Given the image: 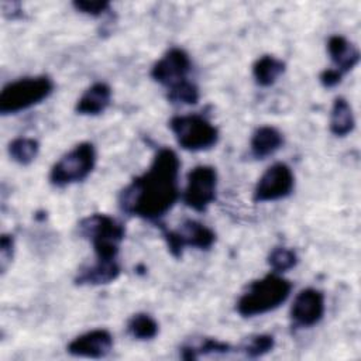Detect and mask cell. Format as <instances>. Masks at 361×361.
<instances>
[{
	"label": "cell",
	"mask_w": 361,
	"mask_h": 361,
	"mask_svg": "<svg viewBox=\"0 0 361 361\" xmlns=\"http://www.w3.org/2000/svg\"><path fill=\"white\" fill-rule=\"evenodd\" d=\"M54 80L47 75L27 76L7 83L0 93V113L16 114L39 104L54 92Z\"/></svg>",
	"instance_id": "4"
},
{
	"label": "cell",
	"mask_w": 361,
	"mask_h": 361,
	"mask_svg": "<svg viewBox=\"0 0 361 361\" xmlns=\"http://www.w3.org/2000/svg\"><path fill=\"white\" fill-rule=\"evenodd\" d=\"M168 102L173 104H196L200 99L199 87L195 82L186 79L168 89Z\"/></svg>",
	"instance_id": "23"
},
{
	"label": "cell",
	"mask_w": 361,
	"mask_h": 361,
	"mask_svg": "<svg viewBox=\"0 0 361 361\" xmlns=\"http://www.w3.org/2000/svg\"><path fill=\"white\" fill-rule=\"evenodd\" d=\"M324 293L316 288L302 289L290 307V319L296 327H312L324 314Z\"/></svg>",
	"instance_id": "11"
},
{
	"label": "cell",
	"mask_w": 361,
	"mask_h": 361,
	"mask_svg": "<svg viewBox=\"0 0 361 361\" xmlns=\"http://www.w3.org/2000/svg\"><path fill=\"white\" fill-rule=\"evenodd\" d=\"M180 161L171 148H159L149 168L135 176L118 195L120 210L158 223L178 202Z\"/></svg>",
	"instance_id": "1"
},
{
	"label": "cell",
	"mask_w": 361,
	"mask_h": 361,
	"mask_svg": "<svg viewBox=\"0 0 361 361\" xmlns=\"http://www.w3.org/2000/svg\"><path fill=\"white\" fill-rule=\"evenodd\" d=\"M72 6L76 11L90 16V17H100L110 11L111 4L107 0H75Z\"/></svg>",
	"instance_id": "25"
},
{
	"label": "cell",
	"mask_w": 361,
	"mask_h": 361,
	"mask_svg": "<svg viewBox=\"0 0 361 361\" xmlns=\"http://www.w3.org/2000/svg\"><path fill=\"white\" fill-rule=\"evenodd\" d=\"M168 124L180 148L186 151H206L219 141L217 127L200 114L175 116Z\"/></svg>",
	"instance_id": "6"
},
{
	"label": "cell",
	"mask_w": 361,
	"mask_h": 361,
	"mask_svg": "<svg viewBox=\"0 0 361 361\" xmlns=\"http://www.w3.org/2000/svg\"><path fill=\"white\" fill-rule=\"evenodd\" d=\"M344 75H341L337 69L334 68H327L324 69L320 75H319V80L320 83L326 87V89H331V87H336L341 79H343Z\"/></svg>",
	"instance_id": "27"
},
{
	"label": "cell",
	"mask_w": 361,
	"mask_h": 361,
	"mask_svg": "<svg viewBox=\"0 0 361 361\" xmlns=\"http://www.w3.org/2000/svg\"><path fill=\"white\" fill-rule=\"evenodd\" d=\"M283 145L282 133L272 126L258 127L250 141L251 155L255 159H265L269 155H274Z\"/></svg>",
	"instance_id": "16"
},
{
	"label": "cell",
	"mask_w": 361,
	"mask_h": 361,
	"mask_svg": "<svg viewBox=\"0 0 361 361\" xmlns=\"http://www.w3.org/2000/svg\"><path fill=\"white\" fill-rule=\"evenodd\" d=\"M231 345L226 341L204 337L199 344H185L179 348V355L182 360L192 361L197 360L200 355H216V354H228L231 351Z\"/></svg>",
	"instance_id": "19"
},
{
	"label": "cell",
	"mask_w": 361,
	"mask_h": 361,
	"mask_svg": "<svg viewBox=\"0 0 361 361\" xmlns=\"http://www.w3.org/2000/svg\"><path fill=\"white\" fill-rule=\"evenodd\" d=\"M286 65L282 59L274 55H262L252 65V76L258 86H272L281 75H283Z\"/></svg>",
	"instance_id": "17"
},
{
	"label": "cell",
	"mask_w": 361,
	"mask_h": 361,
	"mask_svg": "<svg viewBox=\"0 0 361 361\" xmlns=\"http://www.w3.org/2000/svg\"><path fill=\"white\" fill-rule=\"evenodd\" d=\"M111 102V89L104 82H96L89 86L85 93L78 99L75 111L80 116L102 114Z\"/></svg>",
	"instance_id": "15"
},
{
	"label": "cell",
	"mask_w": 361,
	"mask_h": 361,
	"mask_svg": "<svg viewBox=\"0 0 361 361\" xmlns=\"http://www.w3.org/2000/svg\"><path fill=\"white\" fill-rule=\"evenodd\" d=\"M217 195V172L210 165H197L189 173L186 186L182 193L183 203L197 212L204 213L216 200Z\"/></svg>",
	"instance_id": "8"
},
{
	"label": "cell",
	"mask_w": 361,
	"mask_h": 361,
	"mask_svg": "<svg viewBox=\"0 0 361 361\" xmlns=\"http://www.w3.org/2000/svg\"><path fill=\"white\" fill-rule=\"evenodd\" d=\"M96 148L92 142H80L62 155L49 171V182L56 188H65L85 180L96 165Z\"/></svg>",
	"instance_id": "5"
},
{
	"label": "cell",
	"mask_w": 361,
	"mask_h": 361,
	"mask_svg": "<svg viewBox=\"0 0 361 361\" xmlns=\"http://www.w3.org/2000/svg\"><path fill=\"white\" fill-rule=\"evenodd\" d=\"M158 330V322L148 313H135L127 322V333L135 340H152L157 337Z\"/></svg>",
	"instance_id": "20"
},
{
	"label": "cell",
	"mask_w": 361,
	"mask_h": 361,
	"mask_svg": "<svg viewBox=\"0 0 361 361\" xmlns=\"http://www.w3.org/2000/svg\"><path fill=\"white\" fill-rule=\"evenodd\" d=\"M299 257L295 250L288 247H275L268 255V265L276 274L286 272L298 265Z\"/></svg>",
	"instance_id": "24"
},
{
	"label": "cell",
	"mask_w": 361,
	"mask_h": 361,
	"mask_svg": "<svg viewBox=\"0 0 361 361\" xmlns=\"http://www.w3.org/2000/svg\"><path fill=\"white\" fill-rule=\"evenodd\" d=\"M295 188V175L285 162H276L271 165L258 179L252 200L255 203L275 202L288 197Z\"/></svg>",
	"instance_id": "9"
},
{
	"label": "cell",
	"mask_w": 361,
	"mask_h": 361,
	"mask_svg": "<svg viewBox=\"0 0 361 361\" xmlns=\"http://www.w3.org/2000/svg\"><path fill=\"white\" fill-rule=\"evenodd\" d=\"M330 131L336 137L348 135L355 127L351 104L344 97H336L330 113Z\"/></svg>",
	"instance_id": "18"
},
{
	"label": "cell",
	"mask_w": 361,
	"mask_h": 361,
	"mask_svg": "<svg viewBox=\"0 0 361 361\" xmlns=\"http://www.w3.org/2000/svg\"><path fill=\"white\" fill-rule=\"evenodd\" d=\"M1 10L6 17L8 18H18L23 16V8L21 4L17 1H3L1 3Z\"/></svg>",
	"instance_id": "28"
},
{
	"label": "cell",
	"mask_w": 361,
	"mask_h": 361,
	"mask_svg": "<svg viewBox=\"0 0 361 361\" xmlns=\"http://www.w3.org/2000/svg\"><path fill=\"white\" fill-rule=\"evenodd\" d=\"M292 290V282L276 272L252 281L235 303L241 317H255L278 309L286 302Z\"/></svg>",
	"instance_id": "2"
},
{
	"label": "cell",
	"mask_w": 361,
	"mask_h": 361,
	"mask_svg": "<svg viewBox=\"0 0 361 361\" xmlns=\"http://www.w3.org/2000/svg\"><path fill=\"white\" fill-rule=\"evenodd\" d=\"M113 348V336L106 329H94L75 337L68 344V353L82 358H103Z\"/></svg>",
	"instance_id": "12"
},
{
	"label": "cell",
	"mask_w": 361,
	"mask_h": 361,
	"mask_svg": "<svg viewBox=\"0 0 361 361\" xmlns=\"http://www.w3.org/2000/svg\"><path fill=\"white\" fill-rule=\"evenodd\" d=\"M327 54L341 75L350 72L360 62V51L343 35H331L327 39Z\"/></svg>",
	"instance_id": "14"
},
{
	"label": "cell",
	"mask_w": 361,
	"mask_h": 361,
	"mask_svg": "<svg viewBox=\"0 0 361 361\" xmlns=\"http://www.w3.org/2000/svg\"><path fill=\"white\" fill-rule=\"evenodd\" d=\"M192 69L189 54L182 48L168 49L151 68V78L166 89L188 79Z\"/></svg>",
	"instance_id": "10"
},
{
	"label": "cell",
	"mask_w": 361,
	"mask_h": 361,
	"mask_svg": "<svg viewBox=\"0 0 361 361\" xmlns=\"http://www.w3.org/2000/svg\"><path fill=\"white\" fill-rule=\"evenodd\" d=\"M275 347V338L271 334H251L245 337L238 345V351H241L248 358H258Z\"/></svg>",
	"instance_id": "22"
},
{
	"label": "cell",
	"mask_w": 361,
	"mask_h": 361,
	"mask_svg": "<svg viewBox=\"0 0 361 361\" xmlns=\"http://www.w3.org/2000/svg\"><path fill=\"white\" fill-rule=\"evenodd\" d=\"M159 227L166 247L175 258H180L186 247L210 250L216 243V233L206 224L193 219L185 220L175 230L166 228L164 224H159Z\"/></svg>",
	"instance_id": "7"
},
{
	"label": "cell",
	"mask_w": 361,
	"mask_h": 361,
	"mask_svg": "<svg viewBox=\"0 0 361 361\" xmlns=\"http://www.w3.org/2000/svg\"><path fill=\"white\" fill-rule=\"evenodd\" d=\"M79 234L90 241L97 259H117L126 235L124 224L109 214L94 213L78 224Z\"/></svg>",
	"instance_id": "3"
},
{
	"label": "cell",
	"mask_w": 361,
	"mask_h": 361,
	"mask_svg": "<svg viewBox=\"0 0 361 361\" xmlns=\"http://www.w3.org/2000/svg\"><path fill=\"white\" fill-rule=\"evenodd\" d=\"M121 272L117 259H97L90 265H83L75 275V285L79 286H97L106 285L118 278Z\"/></svg>",
	"instance_id": "13"
},
{
	"label": "cell",
	"mask_w": 361,
	"mask_h": 361,
	"mask_svg": "<svg viewBox=\"0 0 361 361\" xmlns=\"http://www.w3.org/2000/svg\"><path fill=\"white\" fill-rule=\"evenodd\" d=\"M14 255V237L11 234H3L0 237V269L4 274Z\"/></svg>",
	"instance_id": "26"
},
{
	"label": "cell",
	"mask_w": 361,
	"mask_h": 361,
	"mask_svg": "<svg viewBox=\"0 0 361 361\" xmlns=\"http://www.w3.org/2000/svg\"><path fill=\"white\" fill-rule=\"evenodd\" d=\"M39 152V144L34 138L18 137L8 144L10 158L20 165H30Z\"/></svg>",
	"instance_id": "21"
}]
</instances>
